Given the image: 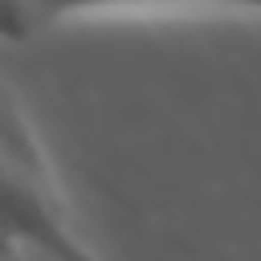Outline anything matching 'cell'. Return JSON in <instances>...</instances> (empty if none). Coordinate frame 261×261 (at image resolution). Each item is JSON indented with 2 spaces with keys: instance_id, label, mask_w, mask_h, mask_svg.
<instances>
[{
  "instance_id": "1",
  "label": "cell",
  "mask_w": 261,
  "mask_h": 261,
  "mask_svg": "<svg viewBox=\"0 0 261 261\" xmlns=\"http://www.w3.org/2000/svg\"><path fill=\"white\" fill-rule=\"evenodd\" d=\"M0 249H20L37 261H98L69 204L41 155V143L16 106V98L0 86Z\"/></svg>"
},
{
  "instance_id": "2",
  "label": "cell",
  "mask_w": 261,
  "mask_h": 261,
  "mask_svg": "<svg viewBox=\"0 0 261 261\" xmlns=\"http://www.w3.org/2000/svg\"><path fill=\"white\" fill-rule=\"evenodd\" d=\"M261 16V0H0V41H33L86 16Z\"/></svg>"
}]
</instances>
